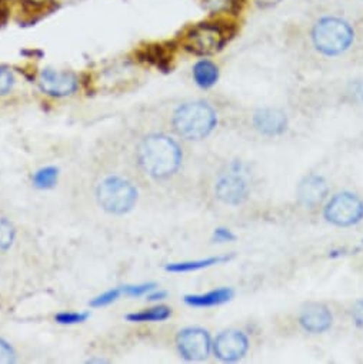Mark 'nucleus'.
Here are the masks:
<instances>
[{
	"instance_id": "nucleus-1",
	"label": "nucleus",
	"mask_w": 363,
	"mask_h": 364,
	"mask_svg": "<svg viewBox=\"0 0 363 364\" xmlns=\"http://www.w3.org/2000/svg\"><path fill=\"white\" fill-rule=\"evenodd\" d=\"M137 161L150 177L167 178L177 171L182 163V149L166 134H149L137 147Z\"/></svg>"
},
{
	"instance_id": "nucleus-2",
	"label": "nucleus",
	"mask_w": 363,
	"mask_h": 364,
	"mask_svg": "<svg viewBox=\"0 0 363 364\" xmlns=\"http://www.w3.org/2000/svg\"><path fill=\"white\" fill-rule=\"evenodd\" d=\"M218 124L215 109L206 102H188L180 105L172 117L174 132L188 140H202L208 137Z\"/></svg>"
},
{
	"instance_id": "nucleus-3",
	"label": "nucleus",
	"mask_w": 363,
	"mask_h": 364,
	"mask_svg": "<svg viewBox=\"0 0 363 364\" xmlns=\"http://www.w3.org/2000/svg\"><path fill=\"white\" fill-rule=\"evenodd\" d=\"M235 31L222 22H202L191 26L182 36V46L196 56H212L221 52L233 38Z\"/></svg>"
},
{
	"instance_id": "nucleus-4",
	"label": "nucleus",
	"mask_w": 363,
	"mask_h": 364,
	"mask_svg": "<svg viewBox=\"0 0 363 364\" xmlns=\"http://www.w3.org/2000/svg\"><path fill=\"white\" fill-rule=\"evenodd\" d=\"M354 41L352 26L339 18H322L312 29V42L325 56H337L346 52Z\"/></svg>"
},
{
	"instance_id": "nucleus-5",
	"label": "nucleus",
	"mask_w": 363,
	"mask_h": 364,
	"mask_svg": "<svg viewBox=\"0 0 363 364\" xmlns=\"http://www.w3.org/2000/svg\"><path fill=\"white\" fill-rule=\"evenodd\" d=\"M96 198L105 212L110 215H125L136 205L137 191L129 180L120 176H110L98 186Z\"/></svg>"
},
{
	"instance_id": "nucleus-6",
	"label": "nucleus",
	"mask_w": 363,
	"mask_h": 364,
	"mask_svg": "<svg viewBox=\"0 0 363 364\" xmlns=\"http://www.w3.org/2000/svg\"><path fill=\"white\" fill-rule=\"evenodd\" d=\"M323 218L339 228L354 226L363 219V202L350 192L337 193L323 209Z\"/></svg>"
},
{
	"instance_id": "nucleus-7",
	"label": "nucleus",
	"mask_w": 363,
	"mask_h": 364,
	"mask_svg": "<svg viewBox=\"0 0 363 364\" xmlns=\"http://www.w3.org/2000/svg\"><path fill=\"white\" fill-rule=\"evenodd\" d=\"M176 346L179 354L188 361L206 360L214 347L211 334L202 327H188L179 331Z\"/></svg>"
},
{
	"instance_id": "nucleus-8",
	"label": "nucleus",
	"mask_w": 363,
	"mask_h": 364,
	"mask_svg": "<svg viewBox=\"0 0 363 364\" xmlns=\"http://www.w3.org/2000/svg\"><path fill=\"white\" fill-rule=\"evenodd\" d=\"M215 193L222 203L229 206H239L248 200L251 188L246 178L241 174L239 163L232 164L231 171L218 180Z\"/></svg>"
},
{
	"instance_id": "nucleus-9",
	"label": "nucleus",
	"mask_w": 363,
	"mask_h": 364,
	"mask_svg": "<svg viewBox=\"0 0 363 364\" xmlns=\"http://www.w3.org/2000/svg\"><path fill=\"white\" fill-rule=\"evenodd\" d=\"M249 346V338L243 331L226 330L216 337L212 348L219 360L225 363H235L246 355Z\"/></svg>"
},
{
	"instance_id": "nucleus-10",
	"label": "nucleus",
	"mask_w": 363,
	"mask_h": 364,
	"mask_svg": "<svg viewBox=\"0 0 363 364\" xmlns=\"http://www.w3.org/2000/svg\"><path fill=\"white\" fill-rule=\"evenodd\" d=\"M38 83L42 92L52 97L70 96L79 87V79L75 73L59 72L53 69L42 70Z\"/></svg>"
},
{
	"instance_id": "nucleus-11",
	"label": "nucleus",
	"mask_w": 363,
	"mask_h": 364,
	"mask_svg": "<svg viewBox=\"0 0 363 364\" xmlns=\"http://www.w3.org/2000/svg\"><path fill=\"white\" fill-rule=\"evenodd\" d=\"M327 192V181L319 174H309L303 177L296 191L299 203L309 209L319 206L326 199Z\"/></svg>"
},
{
	"instance_id": "nucleus-12",
	"label": "nucleus",
	"mask_w": 363,
	"mask_h": 364,
	"mask_svg": "<svg viewBox=\"0 0 363 364\" xmlns=\"http://www.w3.org/2000/svg\"><path fill=\"white\" fill-rule=\"evenodd\" d=\"M289 124L288 116L285 112L279 109L265 107L259 109L253 114V126L255 129L265 136H280L286 132Z\"/></svg>"
},
{
	"instance_id": "nucleus-13",
	"label": "nucleus",
	"mask_w": 363,
	"mask_h": 364,
	"mask_svg": "<svg viewBox=\"0 0 363 364\" xmlns=\"http://www.w3.org/2000/svg\"><path fill=\"white\" fill-rule=\"evenodd\" d=\"M333 316L330 310L323 304H309L299 314L300 327L310 334H320L330 328Z\"/></svg>"
},
{
	"instance_id": "nucleus-14",
	"label": "nucleus",
	"mask_w": 363,
	"mask_h": 364,
	"mask_svg": "<svg viewBox=\"0 0 363 364\" xmlns=\"http://www.w3.org/2000/svg\"><path fill=\"white\" fill-rule=\"evenodd\" d=\"M136 55L140 62L149 63L159 70L169 72L174 58V48L164 43H152L140 48Z\"/></svg>"
},
{
	"instance_id": "nucleus-15",
	"label": "nucleus",
	"mask_w": 363,
	"mask_h": 364,
	"mask_svg": "<svg viewBox=\"0 0 363 364\" xmlns=\"http://www.w3.org/2000/svg\"><path fill=\"white\" fill-rule=\"evenodd\" d=\"M21 23L33 25L48 14L53 12L56 5L53 0H18Z\"/></svg>"
},
{
	"instance_id": "nucleus-16",
	"label": "nucleus",
	"mask_w": 363,
	"mask_h": 364,
	"mask_svg": "<svg viewBox=\"0 0 363 364\" xmlns=\"http://www.w3.org/2000/svg\"><path fill=\"white\" fill-rule=\"evenodd\" d=\"M233 290L231 287H221L205 294H188L185 296V303L192 307H214L228 303L233 297Z\"/></svg>"
},
{
	"instance_id": "nucleus-17",
	"label": "nucleus",
	"mask_w": 363,
	"mask_h": 364,
	"mask_svg": "<svg viewBox=\"0 0 363 364\" xmlns=\"http://www.w3.org/2000/svg\"><path fill=\"white\" fill-rule=\"evenodd\" d=\"M233 259V255L229 256H216V257H208L201 259L195 262H180V263H170L166 266V270L170 273H188V272H196L206 267H212L215 264H222Z\"/></svg>"
},
{
	"instance_id": "nucleus-18",
	"label": "nucleus",
	"mask_w": 363,
	"mask_h": 364,
	"mask_svg": "<svg viewBox=\"0 0 363 364\" xmlns=\"http://www.w3.org/2000/svg\"><path fill=\"white\" fill-rule=\"evenodd\" d=\"M194 79L202 89H209L219 80V68L211 60H199L194 66Z\"/></svg>"
},
{
	"instance_id": "nucleus-19",
	"label": "nucleus",
	"mask_w": 363,
	"mask_h": 364,
	"mask_svg": "<svg viewBox=\"0 0 363 364\" xmlns=\"http://www.w3.org/2000/svg\"><path fill=\"white\" fill-rule=\"evenodd\" d=\"M172 316V310L167 306H154L137 313L127 314L126 318L129 321L136 323H146V321H164Z\"/></svg>"
},
{
	"instance_id": "nucleus-20",
	"label": "nucleus",
	"mask_w": 363,
	"mask_h": 364,
	"mask_svg": "<svg viewBox=\"0 0 363 364\" xmlns=\"http://www.w3.org/2000/svg\"><path fill=\"white\" fill-rule=\"evenodd\" d=\"M59 177V168L49 166V167H43L41 170H38L33 176V185L38 189H52Z\"/></svg>"
},
{
	"instance_id": "nucleus-21",
	"label": "nucleus",
	"mask_w": 363,
	"mask_h": 364,
	"mask_svg": "<svg viewBox=\"0 0 363 364\" xmlns=\"http://www.w3.org/2000/svg\"><path fill=\"white\" fill-rule=\"evenodd\" d=\"M201 2L206 11L215 15L235 14L241 6V0H201Z\"/></svg>"
},
{
	"instance_id": "nucleus-22",
	"label": "nucleus",
	"mask_w": 363,
	"mask_h": 364,
	"mask_svg": "<svg viewBox=\"0 0 363 364\" xmlns=\"http://www.w3.org/2000/svg\"><path fill=\"white\" fill-rule=\"evenodd\" d=\"M16 230L8 219H0V250H9L15 242Z\"/></svg>"
},
{
	"instance_id": "nucleus-23",
	"label": "nucleus",
	"mask_w": 363,
	"mask_h": 364,
	"mask_svg": "<svg viewBox=\"0 0 363 364\" xmlns=\"http://www.w3.org/2000/svg\"><path fill=\"white\" fill-rule=\"evenodd\" d=\"M15 83V77L14 73L5 68V66H0V96H5L8 95Z\"/></svg>"
},
{
	"instance_id": "nucleus-24",
	"label": "nucleus",
	"mask_w": 363,
	"mask_h": 364,
	"mask_svg": "<svg viewBox=\"0 0 363 364\" xmlns=\"http://www.w3.org/2000/svg\"><path fill=\"white\" fill-rule=\"evenodd\" d=\"M120 293H122V289L109 290V291H106V293L98 296L96 299H93V300L90 301V306H92V307H105V306L113 303L115 300H117L119 296H120Z\"/></svg>"
},
{
	"instance_id": "nucleus-25",
	"label": "nucleus",
	"mask_w": 363,
	"mask_h": 364,
	"mask_svg": "<svg viewBox=\"0 0 363 364\" xmlns=\"http://www.w3.org/2000/svg\"><path fill=\"white\" fill-rule=\"evenodd\" d=\"M156 287L154 283H144V284H137V286H125L122 287V293H125L129 297H140L147 294Z\"/></svg>"
},
{
	"instance_id": "nucleus-26",
	"label": "nucleus",
	"mask_w": 363,
	"mask_h": 364,
	"mask_svg": "<svg viewBox=\"0 0 363 364\" xmlns=\"http://www.w3.org/2000/svg\"><path fill=\"white\" fill-rule=\"evenodd\" d=\"M89 316V313H59L56 316V321L60 324H78L86 321Z\"/></svg>"
},
{
	"instance_id": "nucleus-27",
	"label": "nucleus",
	"mask_w": 363,
	"mask_h": 364,
	"mask_svg": "<svg viewBox=\"0 0 363 364\" xmlns=\"http://www.w3.org/2000/svg\"><path fill=\"white\" fill-rule=\"evenodd\" d=\"M16 361V353L9 343L0 338V364H11Z\"/></svg>"
},
{
	"instance_id": "nucleus-28",
	"label": "nucleus",
	"mask_w": 363,
	"mask_h": 364,
	"mask_svg": "<svg viewBox=\"0 0 363 364\" xmlns=\"http://www.w3.org/2000/svg\"><path fill=\"white\" fill-rule=\"evenodd\" d=\"M352 320L353 323L359 327V328H363V299L357 300L353 307H352Z\"/></svg>"
},
{
	"instance_id": "nucleus-29",
	"label": "nucleus",
	"mask_w": 363,
	"mask_h": 364,
	"mask_svg": "<svg viewBox=\"0 0 363 364\" xmlns=\"http://www.w3.org/2000/svg\"><path fill=\"white\" fill-rule=\"evenodd\" d=\"M214 240H215V242H219V243L233 242V240H236V236H235L229 229L218 228V229L214 232Z\"/></svg>"
},
{
	"instance_id": "nucleus-30",
	"label": "nucleus",
	"mask_w": 363,
	"mask_h": 364,
	"mask_svg": "<svg viewBox=\"0 0 363 364\" xmlns=\"http://www.w3.org/2000/svg\"><path fill=\"white\" fill-rule=\"evenodd\" d=\"M11 15L9 0H0V25H4Z\"/></svg>"
},
{
	"instance_id": "nucleus-31",
	"label": "nucleus",
	"mask_w": 363,
	"mask_h": 364,
	"mask_svg": "<svg viewBox=\"0 0 363 364\" xmlns=\"http://www.w3.org/2000/svg\"><path fill=\"white\" fill-rule=\"evenodd\" d=\"M166 296H167L166 291H154V293H150V294L147 296V300H150V301H157V300H163Z\"/></svg>"
},
{
	"instance_id": "nucleus-32",
	"label": "nucleus",
	"mask_w": 363,
	"mask_h": 364,
	"mask_svg": "<svg viewBox=\"0 0 363 364\" xmlns=\"http://www.w3.org/2000/svg\"><path fill=\"white\" fill-rule=\"evenodd\" d=\"M354 97H357L359 102H363V83H356L353 89Z\"/></svg>"
},
{
	"instance_id": "nucleus-33",
	"label": "nucleus",
	"mask_w": 363,
	"mask_h": 364,
	"mask_svg": "<svg viewBox=\"0 0 363 364\" xmlns=\"http://www.w3.org/2000/svg\"><path fill=\"white\" fill-rule=\"evenodd\" d=\"M276 2H279V0H258V4H259L261 6H266V5H273V4H276Z\"/></svg>"
}]
</instances>
